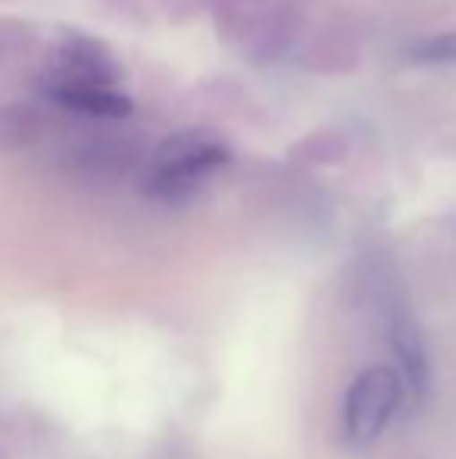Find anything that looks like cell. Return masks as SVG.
<instances>
[{
	"label": "cell",
	"mask_w": 456,
	"mask_h": 459,
	"mask_svg": "<svg viewBox=\"0 0 456 459\" xmlns=\"http://www.w3.org/2000/svg\"><path fill=\"white\" fill-rule=\"evenodd\" d=\"M231 160L228 141L213 128H182L157 144L144 166V194L157 204H185Z\"/></svg>",
	"instance_id": "7a4b0ae2"
},
{
	"label": "cell",
	"mask_w": 456,
	"mask_h": 459,
	"mask_svg": "<svg viewBox=\"0 0 456 459\" xmlns=\"http://www.w3.org/2000/svg\"><path fill=\"white\" fill-rule=\"evenodd\" d=\"M207 6L222 41L256 66L281 60L304 31L297 0H207Z\"/></svg>",
	"instance_id": "6da1fadb"
},
{
	"label": "cell",
	"mask_w": 456,
	"mask_h": 459,
	"mask_svg": "<svg viewBox=\"0 0 456 459\" xmlns=\"http://www.w3.org/2000/svg\"><path fill=\"white\" fill-rule=\"evenodd\" d=\"M369 281H372V303L375 313L384 325V338L394 353V368L403 378L407 387V403L419 406L426 400L428 381H432V366H428V351L422 328L416 322L409 300L400 288V278L394 275V269L388 263H372L369 266Z\"/></svg>",
	"instance_id": "3957f363"
},
{
	"label": "cell",
	"mask_w": 456,
	"mask_h": 459,
	"mask_svg": "<svg viewBox=\"0 0 456 459\" xmlns=\"http://www.w3.org/2000/svg\"><path fill=\"white\" fill-rule=\"evenodd\" d=\"M407 403V387L394 366H369L353 378L344 397V437L353 447H369L384 435L391 419Z\"/></svg>",
	"instance_id": "277c9868"
},
{
	"label": "cell",
	"mask_w": 456,
	"mask_h": 459,
	"mask_svg": "<svg viewBox=\"0 0 456 459\" xmlns=\"http://www.w3.org/2000/svg\"><path fill=\"white\" fill-rule=\"evenodd\" d=\"M69 157H73L75 169L85 176L116 178L132 169V163H138V141L122 132L100 128V132H88L75 138L69 144Z\"/></svg>",
	"instance_id": "8992f818"
},
{
	"label": "cell",
	"mask_w": 456,
	"mask_h": 459,
	"mask_svg": "<svg viewBox=\"0 0 456 459\" xmlns=\"http://www.w3.org/2000/svg\"><path fill=\"white\" fill-rule=\"evenodd\" d=\"M407 56L413 63H426V66H456V31L422 38L407 50Z\"/></svg>",
	"instance_id": "52a82bcc"
},
{
	"label": "cell",
	"mask_w": 456,
	"mask_h": 459,
	"mask_svg": "<svg viewBox=\"0 0 456 459\" xmlns=\"http://www.w3.org/2000/svg\"><path fill=\"white\" fill-rule=\"evenodd\" d=\"M69 82H98V85H122V66L100 38L85 31L63 29L50 50L44 69V85H69Z\"/></svg>",
	"instance_id": "5b68a950"
},
{
	"label": "cell",
	"mask_w": 456,
	"mask_h": 459,
	"mask_svg": "<svg viewBox=\"0 0 456 459\" xmlns=\"http://www.w3.org/2000/svg\"><path fill=\"white\" fill-rule=\"evenodd\" d=\"M138 4H151V10L166 13V16H172V19H185L201 4H207V0H138Z\"/></svg>",
	"instance_id": "ba28073f"
}]
</instances>
